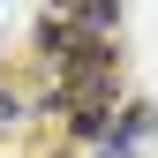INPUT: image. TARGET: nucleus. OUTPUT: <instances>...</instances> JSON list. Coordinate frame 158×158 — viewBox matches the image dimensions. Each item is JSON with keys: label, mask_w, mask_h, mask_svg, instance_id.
<instances>
[{"label": "nucleus", "mask_w": 158, "mask_h": 158, "mask_svg": "<svg viewBox=\"0 0 158 158\" xmlns=\"http://www.w3.org/2000/svg\"><path fill=\"white\" fill-rule=\"evenodd\" d=\"M53 8H60V0H53Z\"/></svg>", "instance_id": "nucleus-1"}]
</instances>
